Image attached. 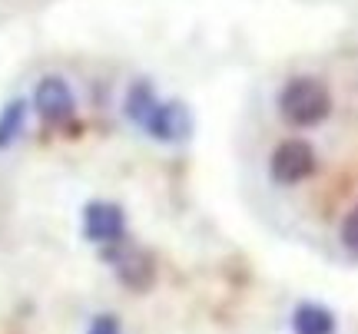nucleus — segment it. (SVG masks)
I'll use <instances>...</instances> for the list:
<instances>
[{"label": "nucleus", "instance_id": "7", "mask_svg": "<svg viewBox=\"0 0 358 334\" xmlns=\"http://www.w3.org/2000/svg\"><path fill=\"white\" fill-rule=\"evenodd\" d=\"M295 334H335V314L319 301H302L292 311Z\"/></svg>", "mask_w": 358, "mask_h": 334}, {"label": "nucleus", "instance_id": "8", "mask_svg": "<svg viewBox=\"0 0 358 334\" xmlns=\"http://www.w3.org/2000/svg\"><path fill=\"white\" fill-rule=\"evenodd\" d=\"M156 103H159V100H156L153 83H150V79H136L127 93V116L143 129L146 119H150V113L156 109Z\"/></svg>", "mask_w": 358, "mask_h": 334}, {"label": "nucleus", "instance_id": "1", "mask_svg": "<svg viewBox=\"0 0 358 334\" xmlns=\"http://www.w3.org/2000/svg\"><path fill=\"white\" fill-rule=\"evenodd\" d=\"M279 113L289 126L312 129L332 113V93L315 77H295L279 93Z\"/></svg>", "mask_w": 358, "mask_h": 334}, {"label": "nucleus", "instance_id": "3", "mask_svg": "<svg viewBox=\"0 0 358 334\" xmlns=\"http://www.w3.org/2000/svg\"><path fill=\"white\" fill-rule=\"evenodd\" d=\"M106 261L116 268V278L127 284V288H133V291H146V288H153L156 265H153V258L146 255V252L116 242V245H106Z\"/></svg>", "mask_w": 358, "mask_h": 334}, {"label": "nucleus", "instance_id": "5", "mask_svg": "<svg viewBox=\"0 0 358 334\" xmlns=\"http://www.w3.org/2000/svg\"><path fill=\"white\" fill-rule=\"evenodd\" d=\"M34 109L43 123H50V126H60L66 123L73 109H77V100H73V90L66 86V79L60 77H43L37 83V90H34Z\"/></svg>", "mask_w": 358, "mask_h": 334}, {"label": "nucleus", "instance_id": "11", "mask_svg": "<svg viewBox=\"0 0 358 334\" xmlns=\"http://www.w3.org/2000/svg\"><path fill=\"white\" fill-rule=\"evenodd\" d=\"M87 334H120V321L113 314H100V318H93Z\"/></svg>", "mask_w": 358, "mask_h": 334}, {"label": "nucleus", "instance_id": "4", "mask_svg": "<svg viewBox=\"0 0 358 334\" xmlns=\"http://www.w3.org/2000/svg\"><path fill=\"white\" fill-rule=\"evenodd\" d=\"M83 235L96 245H116L127 238V215L116 202H90L83 208Z\"/></svg>", "mask_w": 358, "mask_h": 334}, {"label": "nucleus", "instance_id": "9", "mask_svg": "<svg viewBox=\"0 0 358 334\" xmlns=\"http://www.w3.org/2000/svg\"><path fill=\"white\" fill-rule=\"evenodd\" d=\"M24 119H27V100H10L3 106V113H0V149H7L20 136Z\"/></svg>", "mask_w": 358, "mask_h": 334}, {"label": "nucleus", "instance_id": "6", "mask_svg": "<svg viewBox=\"0 0 358 334\" xmlns=\"http://www.w3.org/2000/svg\"><path fill=\"white\" fill-rule=\"evenodd\" d=\"M146 132L153 136L156 142H186L192 132V113L186 109V103L179 100H169V103H156V109L146 119Z\"/></svg>", "mask_w": 358, "mask_h": 334}, {"label": "nucleus", "instance_id": "2", "mask_svg": "<svg viewBox=\"0 0 358 334\" xmlns=\"http://www.w3.org/2000/svg\"><path fill=\"white\" fill-rule=\"evenodd\" d=\"M315 149L306 139H282L268 155V176L275 185H299L315 172Z\"/></svg>", "mask_w": 358, "mask_h": 334}, {"label": "nucleus", "instance_id": "10", "mask_svg": "<svg viewBox=\"0 0 358 334\" xmlns=\"http://www.w3.org/2000/svg\"><path fill=\"white\" fill-rule=\"evenodd\" d=\"M338 238H342V245H345L348 252H358V206L345 215V222H342V231H338Z\"/></svg>", "mask_w": 358, "mask_h": 334}]
</instances>
